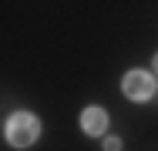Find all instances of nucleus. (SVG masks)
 Here are the masks:
<instances>
[{
	"label": "nucleus",
	"instance_id": "f257e3e1",
	"mask_svg": "<svg viewBox=\"0 0 158 151\" xmlns=\"http://www.w3.org/2000/svg\"><path fill=\"white\" fill-rule=\"evenodd\" d=\"M37 134H40V124H37V118L27 114V111H20V114H14V118L7 121V138H10V145H17V148L34 145Z\"/></svg>",
	"mask_w": 158,
	"mask_h": 151
},
{
	"label": "nucleus",
	"instance_id": "f03ea898",
	"mask_svg": "<svg viewBox=\"0 0 158 151\" xmlns=\"http://www.w3.org/2000/svg\"><path fill=\"white\" fill-rule=\"evenodd\" d=\"M121 91L131 101H148L155 94V81H152L148 71H128V77L121 81Z\"/></svg>",
	"mask_w": 158,
	"mask_h": 151
},
{
	"label": "nucleus",
	"instance_id": "7ed1b4c3",
	"mask_svg": "<svg viewBox=\"0 0 158 151\" xmlns=\"http://www.w3.org/2000/svg\"><path fill=\"white\" fill-rule=\"evenodd\" d=\"M81 124H84L88 134H101V131L108 128V114H104L101 108H88V111L81 114Z\"/></svg>",
	"mask_w": 158,
	"mask_h": 151
},
{
	"label": "nucleus",
	"instance_id": "20e7f679",
	"mask_svg": "<svg viewBox=\"0 0 158 151\" xmlns=\"http://www.w3.org/2000/svg\"><path fill=\"white\" fill-rule=\"evenodd\" d=\"M104 151H121V141H118V138H108V141H104Z\"/></svg>",
	"mask_w": 158,
	"mask_h": 151
},
{
	"label": "nucleus",
	"instance_id": "39448f33",
	"mask_svg": "<svg viewBox=\"0 0 158 151\" xmlns=\"http://www.w3.org/2000/svg\"><path fill=\"white\" fill-rule=\"evenodd\" d=\"M155 71H158V54H155Z\"/></svg>",
	"mask_w": 158,
	"mask_h": 151
}]
</instances>
